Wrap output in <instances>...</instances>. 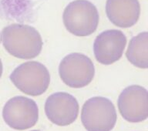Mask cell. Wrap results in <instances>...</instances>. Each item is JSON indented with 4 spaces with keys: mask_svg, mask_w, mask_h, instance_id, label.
Listing matches in <instances>:
<instances>
[{
    "mask_svg": "<svg viewBox=\"0 0 148 131\" xmlns=\"http://www.w3.org/2000/svg\"><path fill=\"white\" fill-rule=\"evenodd\" d=\"M31 131H39V130H31Z\"/></svg>",
    "mask_w": 148,
    "mask_h": 131,
    "instance_id": "13",
    "label": "cell"
},
{
    "mask_svg": "<svg viewBox=\"0 0 148 131\" xmlns=\"http://www.w3.org/2000/svg\"><path fill=\"white\" fill-rule=\"evenodd\" d=\"M9 78L18 90L31 97L43 94L50 83L48 69L36 61H29L19 65Z\"/></svg>",
    "mask_w": 148,
    "mask_h": 131,
    "instance_id": "3",
    "label": "cell"
},
{
    "mask_svg": "<svg viewBox=\"0 0 148 131\" xmlns=\"http://www.w3.org/2000/svg\"><path fill=\"white\" fill-rule=\"evenodd\" d=\"M59 73L66 85L79 89L92 82L95 75V67L92 60L84 54L70 53L60 62Z\"/></svg>",
    "mask_w": 148,
    "mask_h": 131,
    "instance_id": "5",
    "label": "cell"
},
{
    "mask_svg": "<svg viewBox=\"0 0 148 131\" xmlns=\"http://www.w3.org/2000/svg\"><path fill=\"white\" fill-rule=\"evenodd\" d=\"M65 27L76 36H88L96 32L99 16L97 7L88 0H75L64 9Z\"/></svg>",
    "mask_w": 148,
    "mask_h": 131,
    "instance_id": "2",
    "label": "cell"
},
{
    "mask_svg": "<svg viewBox=\"0 0 148 131\" xmlns=\"http://www.w3.org/2000/svg\"><path fill=\"white\" fill-rule=\"evenodd\" d=\"M2 117L9 127L24 130L36 124L39 120V107L30 98L23 96L14 97L5 104Z\"/></svg>",
    "mask_w": 148,
    "mask_h": 131,
    "instance_id": "6",
    "label": "cell"
},
{
    "mask_svg": "<svg viewBox=\"0 0 148 131\" xmlns=\"http://www.w3.org/2000/svg\"><path fill=\"white\" fill-rule=\"evenodd\" d=\"M127 41V37L120 30L110 29L102 32L93 43L96 60L106 66L113 64L122 57Z\"/></svg>",
    "mask_w": 148,
    "mask_h": 131,
    "instance_id": "9",
    "label": "cell"
},
{
    "mask_svg": "<svg viewBox=\"0 0 148 131\" xmlns=\"http://www.w3.org/2000/svg\"><path fill=\"white\" fill-rule=\"evenodd\" d=\"M126 56L134 67L140 69L148 67V33L143 32L134 36L130 41Z\"/></svg>",
    "mask_w": 148,
    "mask_h": 131,
    "instance_id": "11",
    "label": "cell"
},
{
    "mask_svg": "<svg viewBox=\"0 0 148 131\" xmlns=\"http://www.w3.org/2000/svg\"><path fill=\"white\" fill-rule=\"evenodd\" d=\"M5 49L14 57L32 60L40 54L42 39L36 29L31 25L14 23L5 27L1 35Z\"/></svg>",
    "mask_w": 148,
    "mask_h": 131,
    "instance_id": "1",
    "label": "cell"
},
{
    "mask_svg": "<svg viewBox=\"0 0 148 131\" xmlns=\"http://www.w3.org/2000/svg\"><path fill=\"white\" fill-rule=\"evenodd\" d=\"M2 72H3V66H2V60L0 59V78L2 75Z\"/></svg>",
    "mask_w": 148,
    "mask_h": 131,
    "instance_id": "12",
    "label": "cell"
},
{
    "mask_svg": "<svg viewBox=\"0 0 148 131\" xmlns=\"http://www.w3.org/2000/svg\"><path fill=\"white\" fill-rule=\"evenodd\" d=\"M118 109L125 120L143 122L148 117V93L141 86H129L123 90L117 101Z\"/></svg>",
    "mask_w": 148,
    "mask_h": 131,
    "instance_id": "7",
    "label": "cell"
},
{
    "mask_svg": "<svg viewBox=\"0 0 148 131\" xmlns=\"http://www.w3.org/2000/svg\"><path fill=\"white\" fill-rule=\"evenodd\" d=\"M106 12L113 25L130 28L140 18V5L138 0H106Z\"/></svg>",
    "mask_w": 148,
    "mask_h": 131,
    "instance_id": "10",
    "label": "cell"
},
{
    "mask_svg": "<svg viewBox=\"0 0 148 131\" xmlns=\"http://www.w3.org/2000/svg\"><path fill=\"white\" fill-rule=\"evenodd\" d=\"M79 103L77 99L66 92L51 94L45 103V113L49 120L60 127L72 124L78 117Z\"/></svg>",
    "mask_w": 148,
    "mask_h": 131,
    "instance_id": "8",
    "label": "cell"
},
{
    "mask_svg": "<svg viewBox=\"0 0 148 131\" xmlns=\"http://www.w3.org/2000/svg\"><path fill=\"white\" fill-rule=\"evenodd\" d=\"M81 121L87 131H111L117 121L115 106L103 97L90 98L82 107Z\"/></svg>",
    "mask_w": 148,
    "mask_h": 131,
    "instance_id": "4",
    "label": "cell"
}]
</instances>
